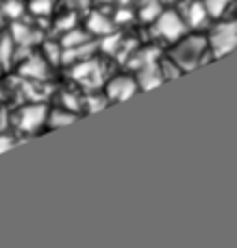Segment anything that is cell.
Here are the masks:
<instances>
[{"label":"cell","instance_id":"obj_2","mask_svg":"<svg viewBox=\"0 0 237 248\" xmlns=\"http://www.w3.org/2000/svg\"><path fill=\"white\" fill-rule=\"evenodd\" d=\"M209 46H211L213 57H224L237 50V20L218 24L209 35Z\"/></svg>","mask_w":237,"mask_h":248},{"label":"cell","instance_id":"obj_3","mask_svg":"<svg viewBox=\"0 0 237 248\" xmlns=\"http://www.w3.org/2000/svg\"><path fill=\"white\" fill-rule=\"evenodd\" d=\"M185 29H187L185 17H181L174 11H165L157 17L155 26H152V33L163 37V39H168V42H177L178 37L185 35Z\"/></svg>","mask_w":237,"mask_h":248},{"label":"cell","instance_id":"obj_1","mask_svg":"<svg viewBox=\"0 0 237 248\" xmlns=\"http://www.w3.org/2000/svg\"><path fill=\"white\" fill-rule=\"evenodd\" d=\"M205 50H207V39L200 37V35H194V37L177 39V46L172 48L170 57L181 70H190L205 61Z\"/></svg>","mask_w":237,"mask_h":248},{"label":"cell","instance_id":"obj_11","mask_svg":"<svg viewBox=\"0 0 237 248\" xmlns=\"http://www.w3.org/2000/svg\"><path fill=\"white\" fill-rule=\"evenodd\" d=\"M76 120V116H72V113H68V111H55L50 116V126L52 128H59V126H65V124H70V122H74Z\"/></svg>","mask_w":237,"mask_h":248},{"label":"cell","instance_id":"obj_14","mask_svg":"<svg viewBox=\"0 0 237 248\" xmlns=\"http://www.w3.org/2000/svg\"><path fill=\"white\" fill-rule=\"evenodd\" d=\"M52 7V0H33L30 2V9H33L35 13H48Z\"/></svg>","mask_w":237,"mask_h":248},{"label":"cell","instance_id":"obj_16","mask_svg":"<svg viewBox=\"0 0 237 248\" xmlns=\"http://www.w3.org/2000/svg\"><path fill=\"white\" fill-rule=\"evenodd\" d=\"M9 55H11V39H4V42H2V48H0V59L7 61Z\"/></svg>","mask_w":237,"mask_h":248},{"label":"cell","instance_id":"obj_15","mask_svg":"<svg viewBox=\"0 0 237 248\" xmlns=\"http://www.w3.org/2000/svg\"><path fill=\"white\" fill-rule=\"evenodd\" d=\"M33 37H35V33H30V31H26L24 26H17V33H15V39H17V42H22V44H29ZM33 42H35V39H33Z\"/></svg>","mask_w":237,"mask_h":248},{"label":"cell","instance_id":"obj_17","mask_svg":"<svg viewBox=\"0 0 237 248\" xmlns=\"http://www.w3.org/2000/svg\"><path fill=\"white\" fill-rule=\"evenodd\" d=\"M4 9H7V13H9V16H11V17H13V16H20V11H22L20 2H9Z\"/></svg>","mask_w":237,"mask_h":248},{"label":"cell","instance_id":"obj_10","mask_svg":"<svg viewBox=\"0 0 237 248\" xmlns=\"http://www.w3.org/2000/svg\"><path fill=\"white\" fill-rule=\"evenodd\" d=\"M22 74H24V77H33V78H44L46 65H44V61L39 59V57H33V59H29L26 65L22 68Z\"/></svg>","mask_w":237,"mask_h":248},{"label":"cell","instance_id":"obj_12","mask_svg":"<svg viewBox=\"0 0 237 248\" xmlns=\"http://www.w3.org/2000/svg\"><path fill=\"white\" fill-rule=\"evenodd\" d=\"M233 0H205V7H207L209 16H220Z\"/></svg>","mask_w":237,"mask_h":248},{"label":"cell","instance_id":"obj_6","mask_svg":"<svg viewBox=\"0 0 237 248\" xmlns=\"http://www.w3.org/2000/svg\"><path fill=\"white\" fill-rule=\"evenodd\" d=\"M46 120V107L44 105H30L24 107L20 113V128L22 131H37Z\"/></svg>","mask_w":237,"mask_h":248},{"label":"cell","instance_id":"obj_5","mask_svg":"<svg viewBox=\"0 0 237 248\" xmlns=\"http://www.w3.org/2000/svg\"><path fill=\"white\" fill-rule=\"evenodd\" d=\"M137 92V83L131 77H116L107 85V96L111 100H126Z\"/></svg>","mask_w":237,"mask_h":248},{"label":"cell","instance_id":"obj_7","mask_svg":"<svg viewBox=\"0 0 237 248\" xmlns=\"http://www.w3.org/2000/svg\"><path fill=\"white\" fill-rule=\"evenodd\" d=\"M137 81L142 90H150V87L159 85L163 81V72H161V65H157V61H148V63L139 65L137 68Z\"/></svg>","mask_w":237,"mask_h":248},{"label":"cell","instance_id":"obj_9","mask_svg":"<svg viewBox=\"0 0 237 248\" xmlns=\"http://www.w3.org/2000/svg\"><path fill=\"white\" fill-rule=\"evenodd\" d=\"M87 26H89V31H91V33H96V35H109L113 31L111 22H109L103 13H91V16H89V24H87Z\"/></svg>","mask_w":237,"mask_h":248},{"label":"cell","instance_id":"obj_13","mask_svg":"<svg viewBox=\"0 0 237 248\" xmlns=\"http://www.w3.org/2000/svg\"><path fill=\"white\" fill-rule=\"evenodd\" d=\"M87 42V37H85V33H81V31H74V33H70V35H65V46H78V44H85Z\"/></svg>","mask_w":237,"mask_h":248},{"label":"cell","instance_id":"obj_8","mask_svg":"<svg viewBox=\"0 0 237 248\" xmlns=\"http://www.w3.org/2000/svg\"><path fill=\"white\" fill-rule=\"evenodd\" d=\"M207 16H209V11H207V7H205V2H192L190 7L185 9V22H187V26H194V29L203 26Z\"/></svg>","mask_w":237,"mask_h":248},{"label":"cell","instance_id":"obj_4","mask_svg":"<svg viewBox=\"0 0 237 248\" xmlns=\"http://www.w3.org/2000/svg\"><path fill=\"white\" fill-rule=\"evenodd\" d=\"M72 77H74V81L81 83L87 90H96V87H100V83H103V68H100L98 61L85 59L83 63H78L76 68H74Z\"/></svg>","mask_w":237,"mask_h":248},{"label":"cell","instance_id":"obj_18","mask_svg":"<svg viewBox=\"0 0 237 248\" xmlns=\"http://www.w3.org/2000/svg\"><path fill=\"white\" fill-rule=\"evenodd\" d=\"M11 146H13V140L2 137V140H0V153H2V150H7V148H11Z\"/></svg>","mask_w":237,"mask_h":248}]
</instances>
